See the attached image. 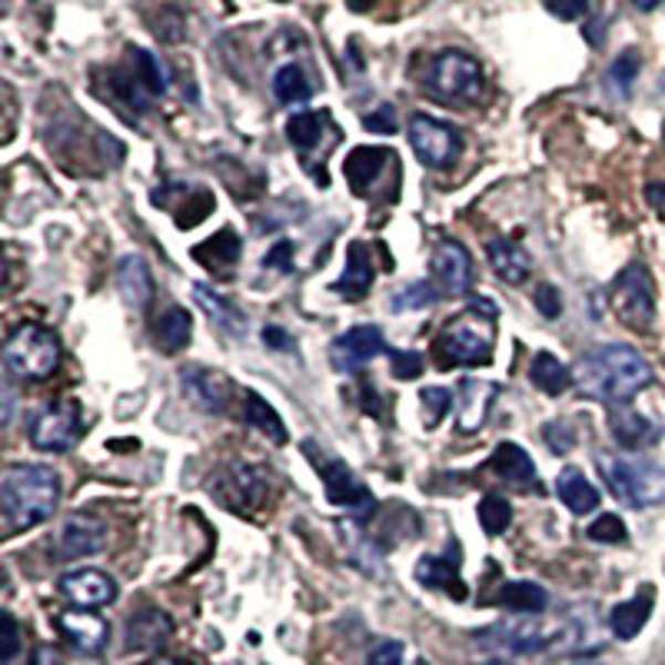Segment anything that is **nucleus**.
Instances as JSON below:
<instances>
[{
    "instance_id": "f257e3e1",
    "label": "nucleus",
    "mask_w": 665,
    "mask_h": 665,
    "mask_svg": "<svg viewBox=\"0 0 665 665\" xmlns=\"http://www.w3.org/2000/svg\"><path fill=\"white\" fill-rule=\"evenodd\" d=\"M61 499V479L51 466H8L0 476V512H4V529L21 532L48 522Z\"/></svg>"
},
{
    "instance_id": "f03ea898",
    "label": "nucleus",
    "mask_w": 665,
    "mask_h": 665,
    "mask_svg": "<svg viewBox=\"0 0 665 665\" xmlns=\"http://www.w3.org/2000/svg\"><path fill=\"white\" fill-rule=\"evenodd\" d=\"M652 380L648 363L622 343H609V346H595L589 350L579 363H575V383L602 403H625L632 399L638 389H645Z\"/></svg>"
},
{
    "instance_id": "7ed1b4c3",
    "label": "nucleus",
    "mask_w": 665,
    "mask_h": 665,
    "mask_svg": "<svg viewBox=\"0 0 665 665\" xmlns=\"http://www.w3.org/2000/svg\"><path fill=\"white\" fill-rule=\"evenodd\" d=\"M496 310L489 303H476L472 310L459 313L456 320H449L436 340V350L443 356V363H456V366H476V363H489L492 360V346H496V326H492Z\"/></svg>"
},
{
    "instance_id": "20e7f679",
    "label": "nucleus",
    "mask_w": 665,
    "mask_h": 665,
    "mask_svg": "<svg viewBox=\"0 0 665 665\" xmlns=\"http://www.w3.org/2000/svg\"><path fill=\"white\" fill-rule=\"evenodd\" d=\"M599 472L609 482V489L635 509L658 506L665 499V469L648 459H599Z\"/></svg>"
},
{
    "instance_id": "39448f33",
    "label": "nucleus",
    "mask_w": 665,
    "mask_h": 665,
    "mask_svg": "<svg viewBox=\"0 0 665 665\" xmlns=\"http://www.w3.org/2000/svg\"><path fill=\"white\" fill-rule=\"evenodd\" d=\"M4 363H8V370L14 376L41 383V380H48L58 370V363H61V343L54 340L51 330H44L38 323H24L4 343Z\"/></svg>"
},
{
    "instance_id": "423d86ee",
    "label": "nucleus",
    "mask_w": 665,
    "mask_h": 665,
    "mask_svg": "<svg viewBox=\"0 0 665 665\" xmlns=\"http://www.w3.org/2000/svg\"><path fill=\"white\" fill-rule=\"evenodd\" d=\"M476 638L486 648H496V652H516V655L552 652V655H562V615L559 619H512V622H499V625H489L486 632H479Z\"/></svg>"
},
{
    "instance_id": "0eeeda50",
    "label": "nucleus",
    "mask_w": 665,
    "mask_h": 665,
    "mask_svg": "<svg viewBox=\"0 0 665 665\" xmlns=\"http://www.w3.org/2000/svg\"><path fill=\"white\" fill-rule=\"evenodd\" d=\"M426 87L439 101L469 104L482 91V67L476 58H469L463 51H443L426 67Z\"/></svg>"
},
{
    "instance_id": "6e6552de",
    "label": "nucleus",
    "mask_w": 665,
    "mask_h": 665,
    "mask_svg": "<svg viewBox=\"0 0 665 665\" xmlns=\"http://www.w3.org/2000/svg\"><path fill=\"white\" fill-rule=\"evenodd\" d=\"M612 313L622 326L645 333L655 320V287L645 267H625L612 283Z\"/></svg>"
},
{
    "instance_id": "1a4fd4ad",
    "label": "nucleus",
    "mask_w": 665,
    "mask_h": 665,
    "mask_svg": "<svg viewBox=\"0 0 665 665\" xmlns=\"http://www.w3.org/2000/svg\"><path fill=\"white\" fill-rule=\"evenodd\" d=\"M303 449H306L313 469L320 472V479H323V486H326V499H330L333 506L356 509V512L373 509V496H370V489H366V486H363V482L346 469V463H340L336 456L320 453L313 443H306Z\"/></svg>"
},
{
    "instance_id": "9d476101",
    "label": "nucleus",
    "mask_w": 665,
    "mask_h": 665,
    "mask_svg": "<svg viewBox=\"0 0 665 665\" xmlns=\"http://www.w3.org/2000/svg\"><path fill=\"white\" fill-rule=\"evenodd\" d=\"M210 492L233 512H250L267 496V476L247 463H230L210 479Z\"/></svg>"
},
{
    "instance_id": "9b49d317",
    "label": "nucleus",
    "mask_w": 665,
    "mask_h": 665,
    "mask_svg": "<svg viewBox=\"0 0 665 665\" xmlns=\"http://www.w3.org/2000/svg\"><path fill=\"white\" fill-rule=\"evenodd\" d=\"M409 144L419 157V164L426 167H453L459 160V150H463V141L453 127L439 124L436 117H426V114H416L409 121Z\"/></svg>"
},
{
    "instance_id": "f8f14e48",
    "label": "nucleus",
    "mask_w": 665,
    "mask_h": 665,
    "mask_svg": "<svg viewBox=\"0 0 665 665\" xmlns=\"http://www.w3.org/2000/svg\"><path fill=\"white\" fill-rule=\"evenodd\" d=\"M84 429V416H81V403L67 399L61 406H51L31 429V443L44 453H67Z\"/></svg>"
},
{
    "instance_id": "ddd939ff",
    "label": "nucleus",
    "mask_w": 665,
    "mask_h": 665,
    "mask_svg": "<svg viewBox=\"0 0 665 665\" xmlns=\"http://www.w3.org/2000/svg\"><path fill=\"white\" fill-rule=\"evenodd\" d=\"M386 350V340L380 333V326H370V323H360L353 330H346L343 336L333 340L330 346V360L340 373H356L363 370L370 360H376L380 353Z\"/></svg>"
},
{
    "instance_id": "4468645a",
    "label": "nucleus",
    "mask_w": 665,
    "mask_h": 665,
    "mask_svg": "<svg viewBox=\"0 0 665 665\" xmlns=\"http://www.w3.org/2000/svg\"><path fill=\"white\" fill-rule=\"evenodd\" d=\"M58 589H61V595L71 599L77 609H101V605H107V602L117 599V582H114L107 572H97V569L67 572V575H61Z\"/></svg>"
},
{
    "instance_id": "2eb2a0df",
    "label": "nucleus",
    "mask_w": 665,
    "mask_h": 665,
    "mask_svg": "<svg viewBox=\"0 0 665 665\" xmlns=\"http://www.w3.org/2000/svg\"><path fill=\"white\" fill-rule=\"evenodd\" d=\"M107 542V526L94 516H71L58 539H54V552L61 559H81V555H94L101 552Z\"/></svg>"
},
{
    "instance_id": "dca6fc26",
    "label": "nucleus",
    "mask_w": 665,
    "mask_h": 665,
    "mask_svg": "<svg viewBox=\"0 0 665 665\" xmlns=\"http://www.w3.org/2000/svg\"><path fill=\"white\" fill-rule=\"evenodd\" d=\"M58 628H61V635L74 645V648H81V652H101L104 645H107V638H111V625L97 615V612H91V609H64L61 615H58Z\"/></svg>"
},
{
    "instance_id": "f3484780",
    "label": "nucleus",
    "mask_w": 665,
    "mask_h": 665,
    "mask_svg": "<svg viewBox=\"0 0 665 665\" xmlns=\"http://www.w3.org/2000/svg\"><path fill=\"white\" fill-rule=\"evenodd\" d=\"M609 429L615 436V443H622L625 449H648L662 439V426L645 419L638 409L632 406H609Z\"/></svg>"
},
{
    "instance_id": "a211bd4d",
    "label": "nucleus",
    "mask_w": 665,
    "mask_h": 665,
    "mask_svg": "<svg viewBox=\"0 0 665 665\" xmlns=\"http://www.w3.org/2000/svg\"><path fill=\"white\" fill-rule=\"evenodd\" d=\"M433 280L446 293H463L472 283V260L459 243H439L433 250Z\"/></svg>"
},
{
    "instance_id": "6ab92c4d",
    "label": "nucleus",
    "mask_w": 665,
    "mask_h": 665,
    "mask_svg": "<svg viewBox=\"0 0 665 665\" xmlns=\"http://www.w3.org/2000/svg\"><path fill=\"white\" fill-rule=\"evenodd\" d=\"M499 396V386L489 380H463L459 386V433H476L486 416L492 399Z\"/></svg>"
},
{
    "instance_id": "aec40b11",
    "label": "nucleus",
    "mask_w": 665,
    "mask_h": 665,
    "mask_svg": "<svg viewBox=\"0 0 665 665\" xmlns=\"http://www.w3.org/2000/svg\"><path fill=\"white\" fill-rule=\"evenodd\" d=\"M652 602H655V589L652 585H642L628 602H619L612 612H609V628L615 638H635L642 632V625L648 622L652 615Z\"/></svg>"
},
{
    "instance_id": "412c9836",
    "label": "nucleus",
    "mask_w": 665,
    "mask_h": 665,
    "mask_svg": "<svg viewBox=\"0 0 665 665\" xmlns=\"http://www.w3.org/2000/svg\"><path fill=\"white\" fill-rule=\"evenodd\" d=\"M396 157L386 147H360L346 160V180L360 197H370L373 184L383 177V164H393Z\"/></svg>"
},
{
    "instance_id": "4be33fe9",
    "label": "nucleus",
    "mask_w": 665,
    "mask_h": 665,
    "mask_svg": "<svg viewBox=\"0 0 665 665\" xmlns=\"http://www.w3.org/2000/svg\"><path fill=\"white\" fill-rule=\"evenodd\" d=\"M184 389H187V396H190L200 409H207V413H220V409L227 406V396H230L227 380H224L220 373L204 370V366L184 370Z\"/></svg>"
},
{
    "instance_id": "5701e85b",
    "label": "nucleus",
    "mask_w": 665,
    "mask_h": 665,
    "mask_svg": "<svg viewBox=\"0 0 665 665\" xmlns=\"http://www.w3.org/2000/svg\"><path fill=\"white\" fill-rule=\"evenodd\" d=\"M117 283H121L124 300H127L137 313H144V310L150 306V300H154V277H150V270H147V263H144L141 257H124V260H121V267H117Z\"/></svg>"
},
{
    "instance_id": "b1692460",
    "label": "nucleus",
    "mask_w": 665,
    "mask_h": 665,
    "mask_svg": "<svg viewBox=\"0 0 665 665\" xmlns=\"http://www.w3.org/2000/svg\"><path fill=\"white\" fill-rule=\"evenodd\" d=\"M492 469H496L499 479H506V482H512V486H519V489H526V486L536 482V466H532L529 453H526L522 446H516V443H499V446H496V453H492Z\"/></svg>"
},
{
    "instance_id": "393cba45",
    "label": "nucleus",
    "mask_w": 665,
    "mask_h": 665,
    "mask_svg": "<svg viewBox=\"0 0 665 665\" xmlns=\"http://www.w3.org/2000/svg\"><path fill=\"white\" fill-rule=\"evenodd\" d=\"M373 287V260L366 253L363 243H350L346 250V270L336 283L340 293H346V300H363Z\"/></svg>"
},
{
    "instance_id": "a878e982",
    "label": "nucleus",
    "mask_w": 665,
    "mask_h": 665,
    "mask_svg": "<svg viewBox=\"0 0 665 665\" xmlns=\"http://www.w3.org/2000/svg\"><path fill=\"white\" fill-rule=\"evenodd\" d=\"M174 632L170 619L157 609H144L137 615H131L127 622V645L131 648H157L160 642H167Z\"/></svg>"
},
{
    "instance_id": "bb28decb",
    "label": "nucleus",
    "mask_w": 665,
    "mask_h": 665,
    "mask_svg": "<svg viewBox=\"0 0 665 665\" xmlns=\"http://www.w3.org/2000/svg\"><path fill=\"white\" fill-rule=\"evenodd\" d=\"M489 263L499 273V280H506V283H522L532 273V257L512 240H492L489 243Z\"/></svg>"
},
{
    "instance_id": "cd10ccee",
    "label": "nucleus",
    "mask_w": 665,
    "mask_h": 665,
    "mask_svg": "<svg viewBox=\"0 0 665 665\" xmlns=\"http://www.w3.org/2000/svg\"><path fill=\"white\" fill-rule=\"evenodd\" d=\"M555 492L575 516H585L599 506V489L579 469H562L559 479H555Z\"/></svg>"
},
{
    "instance_id": "c85d7f7f",
    "label": "nucleus",
    "mask_w": 665,
    "mask_h": 665,
    "mask_svg": "<svg viewBox=\"0 0 665 665\" xmlns=\"http://www.w3.org/2000/svg\"><path fill=\"white\" fill-rule=\"evenodd\" d=\"M416 579H419L426 589H439V592H446V595H453V599H466V582L459 579L456 565L446 562V559H436V555L419 559Z\"/></svg>"
},
{
    "instance_id": "c756f323",
    "label": "nucleus",
    "mask_w": 665,
    "mask_h": 665,
    "mask_svg": "<svg viewBox=\"0 0 665 665\" xmlns=\"http://www.w3.org/2000/svg\"><path fill=\"white\" fill-rule=\"evenodd\" d=\"M529 380H532L542 393H549V396H562V393L575 383L572 373H569V366L559 363L552 353H536V356H532Z\"/></svg>"
},
{
    "instance_id": "7c9ffc66",
    "label": "nucleus",
    "mask_w": 665,
    "mask_h": 665,
    "mask_svg": "<svg viewBox=\"0 0 665 665\" xmlns=\"http://www.w3.org/2000/svg\"><path fill=\"white\" fill-rule=\"evenodd\" d=\"M499 605L532 615V612H542L549 605V592L536 582H506L499 589Z\"/></svg>"
},
{
    "instance_id": "2f4dec72",
    "label": "nucleus",
    "mask_w": 665,
    "mask_h": 665,
    "mask_svg": "<svg viewBox=\"0 0 665 665\" xmlns=\"http://www.w3.org/2000/svg\"><path fill=\"white\" fill-rule=\"evenodd\" d=\"M197 260L210 270H230L240 260V240L233 237V230H220L217 237L197 247Z\"/></svg>"
},
{
    "instance_id": "473e14b6",
    "label": "nucleus",
    "mask_w": 665,
    "mask_h": 665,
    "mask_svg": "<svg viewBox=\"0 0 665 665\" xmlns=\"http://www.w3.org/2000/svg\"><path fill=\"white\" fill-rule=\"evenodd\" d=\"M190 333H194L190 313L180 310V306H170V310L157 320V343H160L167 353H180V350L190 343Z\"/></svg>"
},
{
    "instance_id": "72a5a7b5",
    "label": "nucleus",
    "mask_w": 665,
    "mask_h": 665,
    "mask_svg": "<svg viewBox=\"0 0 665 665\" xmlns=\"http://www.w3.org/2000/svg\"><path fill=\"white\" fill-rule=\"evenodd\" d=\"M323 127H330V117H326V114H316V111L293 114L290 124H287V137H290V144H293L300 154H306V150H313V147L320 144Z\"/></svg>"
},
{
    "instance_id": "f704fd0d",
    "label": "nucleus",
    "mask_w": 665,
    "mask_h": 665,
    "mask_svg": "<svg viewBox=\"0 0 665 665\" xmlns=\"http://www.w3.org/2000/svg\"><path fill=\"white\" fill-rule=\"evenodd\" d=\"M273 94L280 104H303L313 94V84L300 64H287L273 74Z\"/></svg>"
},
{
    "instance_id": "c9c22d12",
    "label": "nucleus",
    "mask_w": 665,
    "mask_h": 665,
    "mask_svg": "<svg viewBox=\"0 0 665 665\" xmlns=\"http://www.w3.org/2000/svg\"><path fill=\"white\" fill-rule=\"evenodd\" d=\"M243 399H247V423L257 426L260 433H267L273 443H287V426H283V419L277 416V409H273L263 396H257L253 389H247Z\"/></svg>"
},
{
    "instance_id": "e433bc0d",
    "label": "nucleus",
    "mask_w": 665,
    "mask_h": 665,
    "mask_svg": "<svg viewBox=\"0 0 665 665\" xmlns=\"http://www.w3.org/2000/svg\"><path fill=\"white\" fill-rule=\"evenodd\" d=\"M197 293V300H200V306L224 326V330H230V333H237V330H243L240 323H243V313L233 306V303H227L224 297H217V293H210L207 287H197L194 290Z\"/></svg>"
},
{
    "instance_id": "4c0bfd02",
    "label": "nucleus",
    "mask_w": 665,
    "mask_h": 665,
    "mask_svg": "<svg viewBox=\"0 0 665 665\" xmlns=\"http://www.w3.org/2000/svg\"><path fill=\"white\" fill-rule=\"evenodd\" d=\"M509 522H512V509H509V502H506L502 496H486V499L479 502V526H482L489 536L506 532Z\"/></svg>"
},
{
    "instance_id": "58836bf2",
    "label": "nucleus",
    "mask_w": 665,
    "mask_h": 665,
    "mask_svg": "<svg viewBox=\"0 0 665 665\" xmlns=\"http://www.w3.org/2000/svg\"><path fill=\"white\" fill-rule=\"evenodd\" d=\"M134 67H137V77H141V84L150 91V94H164L167 91V74H164V67H160V61L154 58V54H147V51H134Z\"/></svg>"
},
{
    "instance_id": "ea45409f",
    "label": "nucleus",
    "mask_w": 665,
    "mask_h": 665,
    "mask_svg": "<svg viewBox=\"0 0 665 665\" xmlns=\"http://www.w3.org/2000/svg\"><path fill=\"white\" fill-rule=\"evenodd\" d=\"M419 399H423V423H426V429H436V426L443 423V416L449 413V406H453L449 389H443V386H426V389L419 393Z\"/></svg>"
},
{
    "instance_id": "a19ab883",
    "label": "nucleus",
    "mask_w": 665,
    "mask_h": 665,
    "mask_svg": "<svg viewBox=\"0 0 665 665\" xmlns=\"http://www.w3.org/2000/svg\"><path fill=\"white\" fill-rule=\"evenodd\" d=\"M589 539L595 542H625V522L612 512H602L592 526H589Z\"/></svg>"
},
{
    "instance_id": "79ce46f5",
    "label": "nucleus",
    "mask_w": 665,
    "mask_h": 665,
    "mask_svg": "<svg viewBox=\"0 0 665 665\" xmlns=\"http://www.w3.org/2000/svg\"><path fill=\"white\" fill-rule=\"evenodd\" d=\"M436 300H439V293L433 287L416 283V287H409V290H403V293L393 297V310H419V306H429Z\"/></svg>"
},
{
    "instance_id": "37998d69",
    "label": "nucleus",
    "mask_w": 665,
    "mask_h": 665,
    "mask_svg": "<svg viewBox=\"0 0 665 665\" xmlns=\"http://www.w3.org/2000/svg\"><path fill=\"white\" fill-rule=\"evenodd\" d=\"M635 77H638V54H635V51H622L619 61H615L612 71H609V81H612L615 87L628 91Z\"/></svg>"
},
{
    "instance_id": "c03bdc74",
    "label": "nucleus",
    "mask_w": 665,
    "mask_h": 665,
    "mask_svg": "<svg viewBox=\"0 0 665 665\" xmlns=\"http://www.w3.org/2000/svg\"><path fill=\"white\" fill-rule=\"evenodd\" d=\"M389 366L399 380H416L423 373V356L413 350H396V353H389Z\"/></svg>"
},
{
    "instance_id": "a18cd8bd",
    "label": "nucleus",
    "mask_w": 665,
    "mask_h": 665,
    "mask_svg": "<svg viewBox=\"0 0 665 665\" xmlns=\"http://www.w3.org/2000/svg\"><path fill=\"white\" fill-rule=\"evenodd\" d=\"M370 665H403V645L396 638H380L370 648Z\"/></svg>"
},
{
    "instance_id": "49530a36",
    "label": "nucleus",
    "mask_w": 665,
    "mask_h": 665,
    "mask_svg": "<svg viewBox=\"0 0 665 665\" xmlns=\"http://www.w3.org/2000/svg\"><path fill=\"white\" fill-rule=\"evenodd\" d=\"M545 8L559 21H579L589 11V0H545Z\"/></svg>"
},
{
    "instance_id": "de8ad7c7",
    "label": "nucleus",
    "mask_w": 665,
    "mask_h": 665,
    "mask_svg": "<svg viewBox=\"0 0 665 665\" xmlns=\"http://www.w3.org/2000/svg\"><path fill=\"white\" fill-rule=\"evenodd\" d=\"M536 310H539L542 316L555 320V316L562 313V300H559V290H555V287H549V283L536 287Z\"/></svg>"
},
{
    "instance_id": "09e8293b",
    "label": "nucleus",
    "mask_w": 665,
    "mask_h": 665,
    "mask_svg": "<svg viewBox=\"0 0 665 665\" xmlns=\"http://www.w3.org/2000/svg\"><path fill=\"white\" fill-rule=\"evenodd\" d=\"M0 628H4V662H11L21 648V632H18V622L14 615H0Z\"/></svg>"
},
{
    "instance_id": "8fccbe9b",
    "label": "nucleus",
    "mask_w": 665,
    "mask_h": 665,
    "mask_svg": "<svg viewBox=\"0 0 665 665\" xmlns=\"http://www.w3.org/2000/svg\"><path fill=\"white\" fill-rule=\"evenodd\" d=\"M545 443H549L552 453H569V449H572L569 426H565V423H549V426H545Z\"/></svg>"
},
{
    "instance_id": "3c124183",
    "label": "nucleus",
    "mask_w": 665,
    "mask_h": 665,
    "mask_svg": "<svg viewBox=\"0 0 665 665\" xmlns=\"http://www.w3.org/2000/svg\"><path fill=\"white\" fill-rule=\"evenodd\" d=\"M363 127H366V131H373V134H393V131H396L393 107H380L373 117H366V121H363Z\"/></svg>"
},
{
    "instance_id": "603ef678",
    "label": "nucleus",
    "mask_w": 665,
    "mask_h": 665,
    "mask_svg": "<svg viewBox=\"0 0 665 665\" xmlns=\"http://www.w3.org/2000/svg\"><path fill=\"white\" fill-rule=\"evenodd\" d=\"M290 253H293L290 243H277V250H273L263 263H267V267H283V270H290Z\"/></svg>"
},
{
    "instance_id": "864d4df0",
    "label": "nucleus",
    "mask_w": 665,
    "mask_h": 665,
    "mask_svg": "<svg viewBox=\"0 0 665 665\" xmlns=\"http://www.w3.org/2000/svg\"><path fill=\"white\" fill-rule=\"evenodd\" d=\"M363 403H366V413H380V399H376V393H370V386H363Z\"/></svg>"
},
{
    "instance_id": "5fc2aeb1",
    "label": "nucleus",
    "mask_w": 665,
    "mask_h": 665,
    "mask_svg": "<svg viewBox=\"0 0 665 665\" xmlns=\"http://www.w3.org/2000/svg\"><path fill=\"white\" fill-rule=\"evenodd\" d=\"M38 665H64L51 648H41V655H38Z\"/></svg>"
},
{
    "instance_id": "6e6d98bb",
    "label": "nucleus",
    "mask_w": 665,
    "mask_h": 665,
    "mask_svg": "<svg viewBox=\"0 0 665 665\" xmlns=\"http://www.w3.org/2000/svg\"><path fill=\"white\" fill-rule=\"evenodd\" d=\"M632 4H635L638 11H655V8L662 4V0H632Z\"/></svg>"
},
{
    "instance_id": "4d7b16f0",
    "label": "nucleus",
    "mask_w": 665,
    "mask_h": 665,
    "mask_svg": "<svg viewBox=\"0 0 665 665\" xmlns=\"http://www.w3.org/2000/svg\"><path fill=\"white\" fill-rule=\"evenodd\" d=\"M144 665H187V662H180V658H150V662H144Z\"/></svg>"
},
{
    "instance_id": "13d9d810",
    "label": "nucleus",
    "mask_w": 665,
    "mask_h": 665,
    "mask_svg": "<svg viewBox=\"0 0 665 665\" xmlns=\"http://www.w3.org/2000/svg\"><path fill=\"white\" fill-rule=\"evenodd\" d=\"M486 665H506V662H486Z\"/></svg>"
},
{
    "instance_id": "bf43d9fd",
    "label": "nucleus",
    "mask_w": 665,
    "mask_h": 665,
    "mask_svg": "<svg viewBox=\"0 0 665 665\" xmlns=\"http://www.w3.org/2000/svg\"><path fill=\"white\" fill-rule=\"evenodd\" d=\"M416 665H429V662H423V658H419V662H416Z\"/></svg>"
},
{
    "instance_id": "052dcab7",
    "label": "nucleus",
    "mask_w": 665,
    "mask_h": 665,
    "mask_svg": "<svg viewBox=\"0 0 665 665\" xmlns=\"http://www.w3.org/2000/svg\"><path fill=\"white\" fill-rule=\"evenodd\" d=\"M277 4H287V0H277Z\"/></svg>"
}]
</instances>
